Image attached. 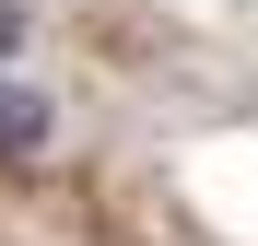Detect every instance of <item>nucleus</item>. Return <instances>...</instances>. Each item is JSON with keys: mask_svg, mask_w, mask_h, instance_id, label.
<instances>
[{"mask_svg": "<svg viewBox=\"0 0 258 246\" xmlns=\"http://www.w3.org/2000/svg\"><path fill=\"white\" fill-rule=\"evenodd\" d=\"M47 141H59V106L35 82H0V164H35Z\"/></svg>", "mask_w": 258, "mask_h": 246, "instance_id": "nucleus-1", "label": "nucleus"}, {"mask_svg": "<svg viewBox=\"0 0 258 246\" xmlns=\"http://www.w3.org/2000/svg\"><path fill=\"white\" fill-rule=\"evenodd\" d=\"M24 47V0H0V59H12Z\"/></svg>", "mask_w": 258, "mask_h": 246, "instance_id": "nucleus-2", "label": "nucleus"}]
</instances>
